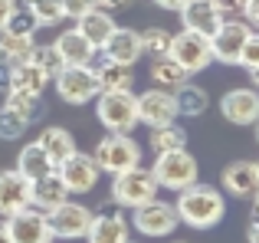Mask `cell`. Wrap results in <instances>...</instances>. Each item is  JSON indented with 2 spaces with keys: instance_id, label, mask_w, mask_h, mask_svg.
Returning a JSON list of instances; mask_svg holds the SVG:
<instances>
[{
  "instance_id": "8992f818",
  "label": "cell",
  "mask_w": 259,
  "mask_h": 243,
  "mask_svg": "<svg viewBox=\"0 0 259 243\" xmlns=\"http://www.w3.org/2000/svg\"><path fill=\"white\" fill-rule=\"evenodd\" d=\"M167 56L181 66L187 76H197L203 72L210 63H213V53H210V39L203 33H194V30H181L171 36V50Z\"/></svg>"
},
{
  "instance_id": "9c48e42d",
  "label": "cell",
  "mask_w": 259,
  "mask_h": 243,
  "mask_svg": "<svg viewBox=\"0 0 259 243\" xmlns=\"http://www.w3.org/2000/svg\"><path fill=\"white\" fill-rule=\"evenodd\" d=\"M249 33H253V26H249L246 20H240V17L223 20L213 30V36H210V53H213V59L223 63V66H240V53H243V43L249 39Z\"/></svg>"
},
{
  "instance_id": "8d00e7d4",
  "label": "cell",
  "mask_w": 259,
  "mask_h": 243,
  "mask_svg": "<svg viewBox=\"0 0 259 243\" xmlns=\"http://www.w3.org/2000/svg\"><path fill=\"white\" fill-rule=\"evenodd\" d=\"M240 66H246V69H253V66H259V33H249V39L243 43Z\"/></svg>"
},
{
  "instance_id": "4fadbf2b",
  "label": "cell",
  "mask_w": 259,
  "mask_h": 243,
  "mask_svg": "<svg viewBox=\"0 0 259 243\" xmlns=\"http://www.w3.org/2000/svg\"><path fill=\"white\" fill-rule=\"evenodd\" d=\"M220 115L230 122V125L249 128L259 122V89L253 86H243V89H230L227 96L220 99Z\"/></svg>"
},
{
  "instance_id": "ac0fdd59",
  "label": "cell",
  "mask_w": 259,
  "mask_h": 243,
  "mask_svg": "<svg viewBox=\"0 0 259 243\" xmlns=\"http://www.w3.org/2000/svg\"><path fill=\"white\" fill-rule=\"evenodd\" d=\"M220 187L230 194V197H240V200L253 197L259 191L253 161H233V165H227L223 168V178H220Z\"/></svg>"
},
{
  "instance_id": "83f0119b",
  "label": "cell",
  "mask_w": 259,
  "mask_h": 243,
  "mask_svg": "<svg viewBox=\"0 0 259 243\" xmlns=\"http://www.w3.org/2000/svg\"><path fill=\"white\" fill-rule=\"evenodd\" d=\"M174 102H177V115L181 118H200L210 105V96L197 83H184L181 89H174Z\"/></svg>"
},
{
  "instance_id": "f35d334b",
  "label": "cell",
  "mask_w": 259,
  "mask_h": 243,
  "mask_svg": "<svg viewBox=\"0 0 259 243\" xmlns=\"http://www.w3.org/2000/svg\"><path fill=\"white\" fill-rule=\"evenodd\" d=\"M17 7H20V0H0V30H7V23L17 13Z\"/></svg>"
},
{
  "instance_id": "9a60e30c",
  "label": "cell",
  "mask_w": 259,
  "mask_h": 243,
  "mask_svg": "<svg viewBox=\"0 0 259 243\" xmlns=\"http://www.w3.org/2000/svg\"><path fill=\"white\" fill-rule=\"evenodd\" d=\"M181 23L184 30H194V33H203V36H213V30L223 23V13L220 7L213 4V0H187V4L181 7Z\"/></svg>"
},
{
  "instance_id": "8fae6325",
  "label": "cell",
  "mask_w": 259,
  "mask_h": 243,
  "mask_svg": "<svg viewBox=\"0 0 259 243\" xmlns=\"http://www.w3.org/2000/svg\"><path fill=\"white\" fill-rule=\"evenodd\" d=\"M7 233H10V243H53L56 240L50 220H46V211H39L33 204L7 217Z\"/></svg>"
},
{
  "instance_id": "6da1fadb",
  "label": "cell",
  "mask_w": 259,
  "mask_h": 243,
  "mask_svg": "<svg viewBox=\"0 0 259 243\" xmlns=\"http://www.w3.org/2000/svg\"><path fill=\"white\" fill-rule=\"evenodd\" d=\"M177 217L181 224H187L190 230H210L227 217V194L213 184H200L194 181L190 187L177 191Z\"/></svg>"
},
{
  "instance_id": "603a6c76",
  "label": "cell",
  "mask_w": 259,
  "mask_h": 243,
  "mask_svg": "<svg viewBox=\"0 0 259 243\" xmlns=\"http://www.w3.org/2000/svg\"><path fill=\"white\" fill-rule=\"evenodd\" d=\"M69 197V187L63 184V178H59L56 171L46 174V178L33 181V191H30V204L39 207V211H53L56 204H63V200Z\"/></svg>"
},
{
  "instance_id": "7a4b0ae2",
  "label": "cell",
  "mask_w": 259,
  "mask_h": 243,
  "mask_svg": "<svg viewBox=\"0 0 259 243\" xmlns=\"http://www.w3.org/2000/svg\"><path fill=\"white\" fill-rule=\"evenodd\" d=\"M158 181H154L151 168H128V171H118L112 174V200L118 207H125V211H135V207L148 204V200L158 197Z\"/></svg>"
},
{
  "instance_id": "ba28073f",
  "label": "cell",
  "mask_w": 259,
  "mask_h": 243,
  "mask_svg": "<svg viewBox=\"0 0 259 243\" xmlns=\"http://www.w3.org/2000/svg\"><path fill=\"white\" fill-rule=\"evenodd\" d=\"M53 83H56V92L66 105H89L102 92L99 76H95L92 66H66Z\"/></svg>"
},
{
  "instance_id": "d590c367",
  "label": "cell",
  "mask_w": 259,
  "mask_h": 243,
  "mask_svg": "<svg viewBox=\"0 0 259 243\" xmlns=\"http://www.w3.org/2000/svg\"><path fill=\"white\" fill-rule=\"evenodd\" d=\"M7 30H13V33H36V20H33L30 7H26V13L17 7V13H13L10 23H7Z\"/></svg>"
},
{
  "instance_id": "60d3db41",
  "label": "cell",
  "mask_w": 259,
  "mask_h": 243,
  "mask_svg": "<svg viewBox=\"0 0 259 243\" xmlns=\"http://www.w3.org/2000/svg\"><path fill=\"white\" fill-rule=\"evenodd\" d=\"M243 20L249 26H259V0H246L243 4Z\"/></svg>"
},
{
  "instance_id": "816d5d0a",
  "label": "cell",
  "mask_w": 259,
  "mask_h": 243,
  "mask_svg": "<svg viewBox=\"0 0 259 243\" xmlns=\"http://www.w3.org/2000/svg\"><path fill=\"white\" fill-rule=\"evenodd\" d=\"M236 4H240V7H243V4H246V0H236Z\"/></svg>"
},
{
  "instance_id": "d6a6232c",
  "label": "cell",
  "mask_w": 259,
  "mask_h": 243,
  "mask_svg": "<svg viewBox=\"0 0 259 243\" xmlns=\"http://www.w3.org/2000/svg\"><path fill=\"white\" fill-rule=\"evenodd\" d=\"M171 30H164V26H151V30L141 33V50H145V56H167V50H171Z\"/></svg>"
},
{
  "instance_id": "ab89813d",
  "label": "cell",
  "mask_w": 259,
  "mask_h": 243,
  "mask_svg": "<svg viewBox=\"0 0 259 243\" xmlns=\"http://www.w3.org/2000/svg\"><path fill=\"white\" fill-rule=\"evenodd\" d=\"M217 7H220V13H223V20H233V17H240L243 13V7L236 4V0H213Z\"/></svg>"
},
{
  "instance_id": "3957f363",
  "label": "cell",
  "mask_w": 259,
  "mask_h": 243,
  "mask_svg": "<svg viewBox=\"0 0 259 243\" xmlns=\"http://www.w3.org/2000/svg\"><path fill=\"white\" fill-rule=\"evenodd\" d=\"M151 174H154V181H158V187L177 194V191H184V187H190L194 181H200V165H197V158L187 148H177V151H161L158 158H154Z\"/></svg>"
},
{
  "instance_id": "44dd1931",
  "label": "cell",
  "mask_w": 259,
  "mask_h": 243,
  "mask_svg": "<svg viewBox=\"0 0 259 243\" xmlns=\"http://www.w3.org/2000/svg\"><path fill=\"white\" fill-rule=\"evenodd\" d=\"M115 26H118V23H115V17H112L108 10H102V7H95V10L82 13V17H76V30L82 33V36L95 46V50H102V43L112 36Z\"/></svg>"
},
{
  "instance_id": "7c38bea8",
  "label": "cell",
  "mask_w": 259,
  "mask_h": 243,
  "mask_svg": "<svg viewBox=\"0 0 259 243\" xmlns=\"http://www.w3.org/2000/svg\"><path fill=\"white\" fill-rule=\"evenodd\" d=\"M56 174L63 178V184L69 187V194H89L95 184H99V165H95L92 154H82L76 148V151L69 154L66 161H59L56 165Z\"/></svg>"
},
{
  "instance_id": "e575fe53",
  "label": "cell",
  "mask_w": 259,
  "mask_h": 243,
  "mask_svg": "<svg viewBox=\"0 0 259 243\" xmlns=\"http://www.w3.org/2000/svg\"><path fill=\"white\" fill-rule=\"evenodd\" d=\"M7 105H10V109H17L20 115H26L30 122H39V115H43V109H39V99H36V96H26V92H17V89L7 92Z\"/></svg>"
},
{
  "instance_id": "d4e9b609",
  "label": "cell",
  "mask_w": 259,
  "mask_h": 243,
  "mask_svg": "<svg viewBox=\"0 0 259 243\" xmlns=\"http://www.w3.org/2000/svg\"><path fill=\"white\" fill-rule=\"evenodd\" d=\"M95 76H99V89L102 92H121L135 86V72L132 66L115 63V59H105V63L95 66Z\"/></svg>"
},
{
  "instance_id": "b9f144b4",
  "label": "cell",
  "mask_w": 259,
  "mask_h": 243,
  "mask_svg": "<svg viewBox=\"0 0 259 243\" xmlns=\"http://www.w3.org/2000/svg\"><path fill=\"white\" fill-rule=\"evenodd\" d=\"M10 79H13V63H7V59H0V89H10Z\"/></svg>"
},
{
  "instance_id": "836d02e7",
  "label": "cell",
  "mask_w": 259,
  "mask_h": 243,
  "mask_svg": "<svg viewBox=\"0 0 259 243\" xmlns=\"http://www.w3.org/2000/svg\"><path fill=\"white\" fill-rule=\"evenodd\" d=\"M30 59H33V63H36V66H39V69H43L50 79H56L59 72L66 69V63H63V56H59L56 46H36Z\"/></svg>"
},
{
  "instance_id": "c3c4849f",
  "label": "cell",
  "mask_w": 259,
  "mask_h": 243,
  "mask_svg": "<svg viewBox=\"0 0 259 243\" xmlns=\"http://www.w3.org/2000/svg\"><path fill=\"white\" fill-rule=\"evenodd\" d=\"M253 217H256V220H259V191H256V194H253Z\"/></svg>"
},
{
  "instance_id": "cb8c5ba5",
  "label": "cell",
  "mask_w": 259,
  "mask_h": 243,
  "mask_svg": "<svg viewBox=\"0 0 259 243\" xmlns=\"http://www.w3.org/2000/svg\"><path fill=\"white\" fill-rule=\"evenodd\" d=\"M46 86H50V76H46L43 69H39L33 59H26V63H13V79H10V89L17 92H26V96H43ZM7 89V92H10Z\"/></svg>"
},
{
  "instance_id": "ee69618b",
  "label": "cell",
  "mask_w": 259,
  "mask_h": 243,
  "mask_svg": "<svg viewBox=\"0 0 259 243\" xmlns=\"http://www.w3.org/2000/svg\"><path fill=\"white\" fill-rule=\"evenodd\" d=\"M154 4H158L161 10H174V13H177V10H181L184 4H187V0H154Z\"/></svg>"
},
{
  "instance_id": "5bb4252c",
  "label": "cell",
  "mask_w": 259,
  "mask_h": 243,
  "mask_svg": "<svg viewBox=\"0 0 259 243\" xmlns=\"http://www.w3.org/2000/svg\"><path fill=\"white\" fill-rule=\"evenodd\" d=\"M138 122L148 128H158V125H167V122H177V102H174V92L167 89H145L138 96Z\"/></svg>"
},
{
  "instance_id": "2e32d148",
  "label": "cell",
  "mask_w": 259,
  "mask_h": 243,
  "mask_svg": "<svg viewBox=\"0 0 259 243\" xmlns=\"http://www.w3.org/2000/svg\"><path fill=\"white\" fill-rule=\"evenodd\" d=\"M30 191H33V181L23 178L17 168L13 171H0V214L10 217V214L30 207Z\"/></svg>"
},
{
  "instance_id": "7dc6e473",
  "label": "cell",
  "mask_w": 259,
  "mask_h": 243,
  "mask_svg": "<svg viewBox=\"0 0 259 243\" xmlns=\"http://www.w3.org/2000/svg\"><path fill=\"white\" fill-rule=\"evenodd\" d=\"M0 243H10V233H7V220H0Z\"/></svg>"
},
{
  "instance_id": "e0dca14e",
  "label": "cell",
  "mask_w": 259,
  "mask_h": 243,
  "mask_svg": "<svg viewBox=\"0 0 259 243\" xmlns=\"http://www.w3.org/2000/svg\"><path fill=\"white\" fill-rule=\"evenodd\" d=\"M102 53H105V59L135 66L141 56H145V50H141V33L138 30H128V26H115L112 36L102 43Z\"/></svg>"
},
{
  "instance_id": "4316f807",
  "label": "cell",
  "mask_w": 259,
  "mask_h": 243,
  "mask_svg": "<svg viewBox=\"0 0 259 243\" xmlns=\"http://www.w3.org/2000/svg\"><path fill=\"white\" fill-rule=\"evenodd\" d=\"M36 50L33 33H13V30H0V59L7 63H26Z\"/></svg>"
},
{
  "instance_id": "f6af8a7d",
  "label": "cell",
  "mask_w": 259,
  "mask_h": 243,
  "mask_svg": "<svg viewBox=\"0 0 259 243\" xmlns=\"http://www.w3.org/2000/svg\"><path fill=\"white\" fill-rule=\"evenodd\" d=\"M246 240H249V243H259V220H256V217L249 220V227H246Z\"/></svg>"
},
{
  "instance_id": "f907efd6",
  "label": "cell",
  "mask_w": 259,
  "mask_h": 243,
  "mask_svg": "<svg viewBox=\"0 0 259 243\" xmlns=\"http://www.w3.org/2000/svg\"><path fill=\"white\" fill-rule=\"evenodd\" d=\"M256 141H259V122H256Z\"/></svg>"
},
{
  "instance_id": "7bdbcfd3",
  "label": "cell",
  "mask_w": 259,
  "mask_h": 243,
  "mask_svg": "<svg viewBox=\"0 0 259 243\" xmlns=\"http://www.w3.org/2000/svg\"><path fill=\"white\" fill-rule=\"evenodd\" d=\"M132 4H135V0H99V7H102V10H108V13L121 10V7H132Z\"/></svg>"
},
{
  "instance_id": "1f68e13d",
  "label": "cell",
  "mask_w": 259,
  "mask_h": 243,
  "mask_svg": "<svg viewBox=\"0 0 259 243\" xmlns=\"http://www.w3.org/2000/svg\"><path fill=\"white\" fill-rule=\"evenodd\" d=\"M30 125H33V122L26 118V115H20L17 109H10V105L0 109V138H7V141L23 138V135L30 132Z\"/></svg>"
},
{
  "instance_id": "74e56055",
  "label": "cell",
  "mask_w": 259,
  "mask_h": 243,
  "mask_svg": "<svg viewBox=\"0 0 259 243\" xmlns=\"http://www.w3.org/2000/svg\"><path fill=\"white\" fill-rule=\"evenodd\" d=\"M63 7H66V17L76 20V17H82V13L95 10V7H99V0H63Z\"/></svg>"
},
{
  "instance_id": "f546056e",
  "label": "cell",
  "mask_w": 259,
  "mask_h": 243,
  "mask_svg": "<svg viewBox=\"0 0 259 243\" xmlns=\"http://www.w3.org/2000/svg\"><path fill=\"white\" fill-rule=\"evenodd\" d=\"M177 148H187V132H184L177 122H167V125L151 128V151H177Z\"/></svg>"
},
{
  "instance_id": "db71d44e",
  "label": "cell",
  "mask_w": 259,
  "mask_h": 243,
  "mask_svg": "<svg viewBox=\"0 0 259 243\" xmlns=\"http://www.w3.org/2000/svg\"><path fill=\"white\" fill-rule=\"evenodd\" d=\"M174 243H181V240H174Z\"/></svg>"
},
{
  "instance_id": "277c9868",
  "label": "cell",
  "mask_w": 259,
  "mask_h": 243,
  "mask_svg": "<svg viewBox=\"0 0 259 243\" xmlns=\"http://www.w3.org/2000/svg\"><path fill=\"white\" fill-rule=\"evenodd\" d=\"M95 115L99 122L108 128V132H125L132 135L138 122V96L132 89H121V92H99L95 96Z\"/></svg>"
},
{
  "instance_id": "ffe728a7",
  "label": "cell",
  "mask_w": 259,
  "mask_h": 243,
  "mask_svg": "<svg viewBox=\"0 0 259 243\" xmlns=\"http://www.w3.org/2000/svg\"><path fill=\"white\" fill-rule=\"evenodd\" d=\"M89 243H125L128 240V217L125 214H92V224L85 233Z\"/></svg>"
},
{
  "instance_id": "4dcf8cb0",
  "label": "cell",
  "mask_w": 259,
  "mask_h": 243,
  "mask_svg": "<svg viewBox=\"0 0 259 243\" xmlns=\"http://www.w3.org/2000/svg\"><path fill=\"white\" fill-rule=\"evenodd\" d=\"M26 7H30L36 26H59L63 20H69V17H66L63 0H30Z\"/></svg>"
},
{
  "instance_id": "11a10c76",
  "label": "cell",
  "mask_w": 259,
  "mask_h": 243,
  "mask_svg": "<svg viewBox=\"0 0 259 243\" xmlns=\"http://www.w3.org/2000/svg\"><path fill=\"white\" fill-rule=\"evenodd\" d=\"M125 243H132V240H125Z\"/></svg>"
},
{
  "instance_id": "52a82bcc",
  "label": "cell",
  "mask_w": 259,
  "mask_h": 243,
  "mask_svg": "<svg viewBox=\"0 0 259 243\" xmlns=\"http://www.w3.org/2000/svg\"><path fill=\"white\" fill-rule=\"evenodd\" d=\"M177 224H181L177 207L161 200V197H154V200H148V204L132 211V227L141 237H171L177 230Z\"/></svg>"
},
{
  "instance_id": "f5cc1de1",
  "label": "cell",
  "mask_w": 259,
  "mask_h": 243,
  "mask_svg": "<svg viewBox=\"0 0 259 243\" xmlns=\"http://www.w3.org/2000/svg\"><path fill=\"white\" fill-rule=\"evenodd\" d=\"M23 4H30V0H23Z\"/></svg>"
},
{
  "instance_id": "7402d4cb",
  "label": "cell",
  "mask_w": 259,
  "mask_h": 243,
  "mask_svg": "<svg viewBox=\"0 0 259 243\" xmlns=\"http://www.w3.org/2000/svg\"><path fill=\"white\" fill-rule=\"evenodd\" d=\"M17 171L30 181H39V178L56 171V165H53V158L43 151L39 141H30V145H23V151L17 154Z\"/></svg>"
},
{
  "instance_id": "484cf974",
  "label": "cell",
  "mask_w": 259,
  "mask_h": 243,
  "mask_svg": "<svg viewBox=\"0 0 259 243\" xmlns=\"http://www.w3.org/2000/svg\"><path fill=\"white\" fill-rule=\"evenodd\" d=\"M39 145H43V151L53 158V165H59V161H66L72 151H76V138H72L69 132H66L63 125H50L39 132Z\"/></svg>"
},
{
  "instance_id": "681fc988",
  "label": "cell",
  "mask_w": 259,
  "mask_h": 243,
  "mask_svg": "<svg viewBox=\"0 0 259 243\" xmlns=\"http://www.w3.org/2000/svg\"><path fill=\"white\" fill-rule=\"evenodd\" d=\"M253 168H256V184H259V161H253Z\"/></svg>"
},
{
  "instance_id": "f1b7e54d",
  "label": "cell",
  "mask_w": 259,
  "mask_h": 243,
  "mask_svg": "<svg viewBox=\"0 0 259 243\" xmlns=\"http://www.w3.org/2000/svg\"><path fill=\"white\" fill-rule=\"evenodd\" d=\"M187 72L181 69V66L174 63L171 56H158L151 63V83L158 86V89H167V92H174V89H181L184 83H187Z\"/></svg>"
},
{
  "instance_id": "d6986e66",
  "label": "cell",
  "mask_w": 259,
  "mask_h": 243,
  "mask_svg": "<svg viewBox=\"0 0 259 243\" xmlns=\"http://www.w3.org/2000/svg\"><path fill=\"white\" fill-rule=\"evenodd\" d=\"M59 50V56H63L66 66H92L95 59H99V50H95L92 43L82 36L79 30H66L59 33V39L53 43Z\"/></svg>"
},
{
  "instance_id": "30bf717a",
  "label": "cell",
  "mask_w": 259,
  "mask_h": 243,
  "mask_svg": "<svg viewBox=\"0 0 259 243\" xmlns=\"http://www.w3.org/2000/svg\"><path fill=\"white\" fill-rule=\"evenodd\" d=\"M46 220L53 227V237L59 240H85L89 224H92V211L85 204H76V200L66 197L63 204H56L53 211H46Z\"/></svg>"
},
{
  "instance_id": "5b68a950",
  "label": "cell",
  "mask_w": 259,
  "mask_h": 243,
  "mask_svg": "<svg viewBox=\"0 0 259 243\" xmlns=\"http://www.w3.org/2000/svg\"><path fill=\"white\" fill-rule=\"evenodd\" d=\"M92 158H95V165H99V171L118 174V171H128V168L141 165V148H138V141H135L132 135L112 132L95 145Z\"/></svg>"
},
{
  "instance_id": "bcb514c9",
  "label": "cell",
  "mask_w": 259,
  "mask_h": 243,
  "mask_svg": "<svg viewBox=\"0 0 259 243\" xmlns=\"http://www.w3.org/2000/svg\"><path fill=\"white\" fill-rule=\"evenodd\" d=\"M249 72V83H253V89H259V66H253V69H246Z\"/></svg>"
}]
</instances>
